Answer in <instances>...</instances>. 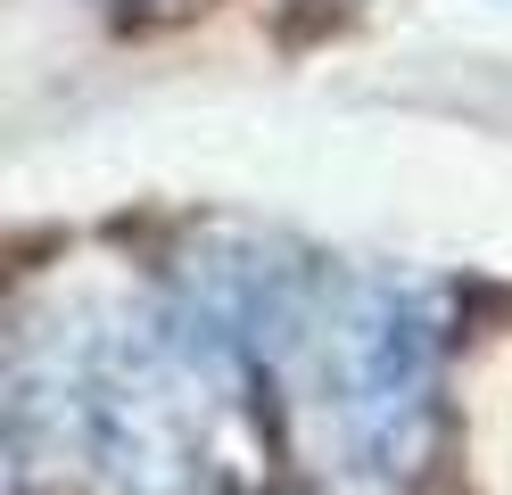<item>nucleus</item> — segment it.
Returning <instances> with one entry per match:
<instances>
[{"label":"nucleus","mask_w":512,"mask_h":495,"mask_svg":"<svg viewBox=\"0 0 512 495\" xmlns=\"http://www.w3.org/2000/svg\"><path fill=\"white\" fill-rule=\"evenodd\" d=\"M240 405H265V380L157 297L75 314L17 355L9 446L25 471L50 462L108 495H199Z\"/></svg>","instance_id":"obj_1"},{"label":"nucleus","mask_w":512,"mask_h":495,"mask_svg":"<svg viewBox=\"0 0 512 495\" xmlns=\"http://www.w3.org/2000/svg\"><path fill=\"white\" fill-rule=\"evenodd\" d=\"M438 297L405 273H356L323 289L306 339V388L331 429V454L347 479L397 487L422 471L430 421H438Z\"/></svg>","instance_id":"obj_2"}]
</instances>
